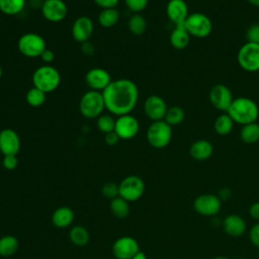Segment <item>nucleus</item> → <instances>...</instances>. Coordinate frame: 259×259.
<instances>
[{"instance_id":"412c9836","label":"nucleus","mask_w":259,"mask_h":259,"mask_svg":"<svg viewBox=\"0 0 259 259\" xmlns=\"http://www.w3.org/2000/svg\"><path fill=\"white\" fill-rule=\"evenodd\" d=\"M213 153V146L207 140H197L190 146L189 154L190 156L197 161H204L210 158Z\"/></svg>"},{"instance_id":"c756f323","label":"nucleus","mask_w":259,"mask_h":259,"mask_svg":"<svg viewBox=\"0 0 259 259\" xmlns=\"http://www.w3.org/2000/svg\"><path fill=\"white\" fill-rule=\"evenodd\" d=\"M110 210L117 219H125L130 213L128 201L120 196H117L110 201Z\"/></svg>"},{"instance_id":"473e14b6","label":"nucleus","mask_w":259,"mask_h":259,"mask_svg":"<svg viewBox=\"0 0 259 259\" xmlns=\"http://www.w3.org/2000/svg\"><path fill=\"white\" fill-rule=\"evenodd\" d=\"M46 99L47 94L33 86L30 89H28L25 94V101L31 107L41 106L46 102Z\"/></svg>"},{"instance_id":"dca6fc26","label":"nucleus","mask_w":259,"mask_h":259,"mask_svg":"<svg viewBox=\"0 0 259 259\" xmlns=\"http://www.w3.org/2000/svg\"><path fill=\"white\" fill-rule=\"evenodd\" d=\"M167 109L166 101L159 95H150L144 102L145 114L152 121L164 119Z\"/></svg>"},{"instance_id":"4be33fe9","label":"nucleus","mask_w":259,"mask_h":259,"mask_svg":"<svg viewBox=\"0 0 259 259\" xmlns=\"http://www.w3.org/2000/svg\"><path fill=\"white\" fill-rule=\"evenodd\" d=\"M74 211L68 206L58 207L52 214V223L59 229H66L70 227L74 221Z\"/></svg>"},{"instance_id":"c85d7f7f","label":"nucleus","mask_w":259,"mask_h":259,"mask_svg":"<svg viewBox=\"0 0 259 259\" xmlns=\"http://www.w3.org/2000/svg\"><path fill=\"white\" fill-rule=\"evenodd\" d=\"M240 138L245 144H254L259 141V123L251 122L242 126Z\"/></svg>"},{"instance_id":"a878e982","label":"nucleus","mask_w":259,"mask_h":259,"mask_svg":"<svg viewBox=\"0 0 259 259\" xmlns=\"http://www.w3.org/2000/svg\"><path fill=\"white\" fill-rule=\"evenodd\" d=\"M98 23L104 28H110L114 26L119 20V12L116 8L102 9L97 17Z\"/></svg>"},{"instance_id":"4c0bfd02","label":"nucleus","mask_w":259,"mask_h":259,"mask_svg":"<svg viewBox=\"0 0 259 259\" xmlns=\"http://www.w3.org/2000/svg\"><path fill=\"white\" fill-rule=\"evenodd\" d=\"M2 165L6 170H14L18 166L17 155H7L3 156Z\"/></svg>"},{"instance_id":"2f4dec72","label":"nucleus","mask_w":259,"mask_h":259,"mask_svg":"<svg viewBox=\"0 0 259 259\" xmlns=\"http://www.w3.org/2000/svg\"><path fill=\"white\" fill-rule=\"evenodd\" d=\"M184 118H185L184 109L180 106L174 105V106L168 107L164 120L171 126H174V125L180 124L184 120Z\"/></svg>"},{"instance_id":"1a4fd4ad","label":"nucleus","mask_w":259,"mask_h":259,"mask_svg":"<svg viewBox=\"0 0 259 259\" xmlns=\"http://www.w3.org/2000/svg\"><path fill=\"white\" fill-rule=\"evenodd\" d=\"M119 196L126 201H136L140 199L145 191V183L143 179L137 175L124 177L118 184Z\"/></svg>"},{"instance_id":"aec40b11","label":"nucleus","mask_w":259,"mask_h":259,"mask_svg":"<svg viewBox=\"0 0 259 259\" xmlns=\"http://www.w3.org/2000/svg\"><path fill=\"white\" fill-rule=\"evenodd\" d=\"M223 228L229 236L240 237L246 231V223L238 214H229L223 221Z\"/></svg>"},{"instance_id":"e433bc0d","label":"nucleus","mask_w":259,"mask_h":259,"mask_svg":"<svg viewBox=\"0 0 259 259\" xmlns=\"http://www.w3.org/2000/svg\"><path fill=\"white\" fill-rule=\"evenodd\" d=\"M246 38L249 42L259 44V23L251 24L246 31Z\"/></svg>"},{"instance_id":"f704fd0d","label":"nucleus","mask_w":259,"mask_h":259,"mask_svg":"<svg viewBox=\"0 0 259 259\" xmlns=\"http://www.w3.org/2000/svg\"><path fill=\"white\" fill-rule=\"evenodd\" d=\"M101 193L103 194L104 197H106L110 200L119 196L118 184H116L114 182H106L101 188Z\"/></svg>"},{"instance_id":"09e8293b","label":"nucleus","mask_w":259,"mask_h":259,"mask_svg":"<svg viewBox=\"0 0 259 259\" xmlns=\"http://www.w3.org/2000/svg\"><path fill=\"white\" fill-rule=\"evenodd\" d=\"M2 75H3V70H2V66H1V64H0V80H1V78H2Z\"/></svg>"},{"instance_id":"0eeeda50","label":"nucleus","mask_w":259,"mask_h":259,"mask_svg":"<svg viewBox=\"0 0 259 259\" xmlns=\"http://www.w3.org/2000/svg\"><path fill=\"white\" fill-rule=\"evenodd\" d=\"M184 27L190 34L196 38H204L211 33L212 22L210 18L202 12L190 13L183 22Z\"/></svg>"},{"instance_id":"cd10ccee","label":"nucleus","mask_w":259,"mask_h":259,"mask_svg":"<svg viewBox=\"0 0 259 259\" xmlns=\"http://www.w3.org/2000/svg\"><path fill=\"white\" fill-rule=\"evenodd\" d=\"M26 0H0V12L13 16L19 14L25 7Z\"/></svg>"},{"instance_id":"8fccbe9b","label":"nucleus","mask_w":259,"mask_h":259,"mask_svg":"<svg viewBox=\"0 0 259 259\" xmlns=\"http://www.w3.org/2000/svg\"><path fill=\"white\" fill-rule=\"evenodd\" d=\"M239 259H245V258H239Z\"/></svg>"},{"instance_id":"393cba45","label":"nucleus","mask_w":259,"mask_h":259,"mask_svg":"<svg viewBox=\"0 0 259 259\" xmlns=\"http://www.w3.org/2000/svg\"><path fill=\"white\" fill-rule=\"evenodd\" d=\"M234 123L235 121L228 114V112H223L215 118L213 122V128L218 135L227 136L233 131Z\"/></svg>"},{"instance_id":"9d476101","label":"nucleus","mask_w":259,"mask_h":259,"mask_svg":"<svg viewBox=\"0 0 259 259\" xmlns=\"http://www.w3.org/2000/svg\"><path fill=\"white\" fill-rule=\"evenodd\" d=\"M209 101L211 105L222 112H227L234 98L231 90L225 84H215L209 90Z\"/></svg>"},{"instance_id":"2eb2a0df","label":"nucleus","mask_w":259,"mask_h":259,"mask_svg":"<svg viewBox=\"0 0 259 259\" xmlns=\"http://www.w3.org/2000/svg\"><path fill=\"white\" fill-rule=\"evenodd\" d=\"M221 199L213 194H201L194 199L193 207L201 215L211 217L217 214L221 209Z\"/></svg>"},{"instance_id":"72a5a7b5","label":"nucleus","mask_w":259,"mask_h":259,"mask_svg":"<svg viewBox=\"0 0 259 259\" xmlns=\"http://www.w3.org/2000/svg\"><path fill=\"white\" fill-rule=\"evenodd\" d=\"M96 126L98 131L103 133L104 135L113 132L115 126V118H113L111 114H101L97 117Z\"/></svg>"},{"instance_id":"9b49d317","label":"nucleus","mask_w":259,"mask_h":259,"mask_svg":"<svg viewBox=\"0 0 259 259\" xmlns=\"http://www.w3.org/2000/svg\"><path fill=\"white\" fill-rule=\"evenodd\" d=\"M140 131L139 120L130 114H124L117 116L115 118L114 132L119 137L120 140H131L134 139Z\"/></svg>"},{"instance_id":"c9c22d12","label":"nucleus","mask_w":259,"mask_h":259,"mask_svg":"<svg viewBox=\"0 0 259 259\" xmlns=\"http://www.w3.org/2000/svg\"><path fill=\"white\" fill-rule=\"evenodd\" d=\"M124 3L128 10L134 13H140L146 9L149 0H124Z\"/></svg>"},{"instance_id":"20e7f679","label":"nucleus","mask_w":259,"mask_h":259,"mask_svg":"<svg viewBox=\"0 0 259 259\" xmlns=\"http://www.w3.org/2000/svg\"><path fill=\"white\" fill-rule=\"evenodd\" d=\"M105 109L102 92L89 90L85 92L79 101L80 113L89 119L97 118Z\"/></svg>"},{"instance_id":"49530a36","label":"nucleus","mask_w":259,"mask_h":259,"mask_svg":"<svg viewBox=\"0 0 259 259\" xmlns=\"http://www.w3.org/2000/svg\"><path fill=\"white\" fill-rule=\"evenodd\" d=\"M251 5L255 7H259V0H247Z\"/></svg>"},{"instance_id":"4468645a","label":"nucleus","mask_w":259,"mask_h":259,"mask_svg":"<svg viewBox=\"0 0 259 259\" xmlns=\"http://www.w3.org/2000/svg\"><path fill=\"white\" fill-rule=\"evenodd\" d=\"M112 81L109 72L103 68L89 69L85 74V83L90 90L102 92Z\"/></svg>"},{"instance_id":"79ce46f5","label":"nucleus","mask_w":259,"mask_h":259,"mask_svg":"<svg viewBox=\"0 0 259 259\" xmlns=\"http://www.w3.org/2000/svg\"><path fill=\"white\" fill-rule=\"evenodd\" d=\"M40 59H41V61L46 64V65H51V63L54 61V59H55V54H54V52L52 51V50H50V49H46L45 51H44V53L41 54V56L39 57Z\"/></svg>"},{"instance_id":"39448f33","label":"nucleus","mask_w":259,"mask_h":259,"mask_svg":"<svg viewBox=\"0 0 259 259\" xmlns=\"http://www.w3.org/2000/svg\"><path fill=\"white\" fill-rule=\"evenodd\" d=\"M146 138L150 146L155 149L167 147L172 140V126L164 119L152 121L148 126Z\"/></svg>"},{"instance_id":"f8f14e48","label":"nucleus","mask_w":259,"mask_h":259,"mask_svg":"<svg viewBox=\"0 0 259 259\" xmlns=\"http://www.w3.org/2000/svg\"><path fill=\"white\" fill-rule=\"evenodd\" d=\"M40 11L45 19L50 22H61L68 14V6L64 0L42 1Z\"/></svg>"},{"instance_id":"f3484780","label":"nucleus","mask_w":259,"mask_h":259,"mask_svg":"<svg viewBox=\"0 0 259 259\" xmlns=\"http://www.w3.org/2000/svg\"><path fill=\"white\" fill-rule=\"evenodd\" d=\"M93 30H94V24L92 19L86 15H82L77 17L74 20L72 24L71 32H72L73 38L77 42L84 44L91 38L93 34Z\"/></svg>"},{"instance_id":"a211bd4d","label":"nucleus","mask_w":259,"mask_h":259,"mask_svg":"<svg viewBox=\"0 0 259 259\" xmlns=\"http://www.w3.org/2000/svg\"><path fill=\"white\" fill-rule=\"evenodd\" d=\"M20 147V138L14 130L6 127L0 131V152L3 156L17 155Z\"/></svg>"},{"instance_id":"423d86ee","label":"nucleus","mask_w":259,"mask_h":259,"mask_svg":"<svg viewBox=\"0 0 259 259\" xmlns=\"http://www.w3.org/2000/svg\"><path fill=\"white\" fill-rule=\"evenodd\" d=\"M17 49L18 52L26 58H39L47 49V42L40 34L26 32L18 38Z\"/></svg>"},{"instance_id":"a19ab883","label":"nucleus","mask_w":259,"mask_h":259,"mask_svg":"<svg viewBox=\"0 0 259 259\" xmlns=\"http://www.w3.org/2000/svg\"><path fill=\"white\" fill-rule=\"evenodd\" d=\"M119 140H120L119 137L116 135V133L114 131L110 132L108 134H105V136H104V142L108 146H115L119 142Z\"/></svg>"},{"instance_id":"6ab92c4d","label":"nucleus","mask_w":259,"mask_h":259,"mask_svg":"<svg viewBox=\"0 0 259 259\" xmlns=\"http://www.w3.org/2000/svg\"><path fill=\"white\" fill-rule=\"evenodd\" d=\"M166 14L168 19L177 24H183L189 15L188 6L185 0H169L166 5Z\"/></svg>"},{"instance_id":"bb28decb","label":"nucleus","mask_w":259,"mask_h":259,"mask_svg":"<svg viewBox=\"0 0 259 259\" xmlns=\"http://www.w3.org/2000/svg\"><path fill=\"white\" fill-rule=\"evenodd\" d=\"M69 238L71 242L78 247H83L88 244L90 236L87 229L83 226H74L69 232Z\"/></svg>"},{"instance_id":"37998d69","label":"nucleus","mask_w":259,"mask_h":259,"mask_svg":"<svg viewBox=\"0 0 259 259\" xmlns=\"http://www.w3.org/2000/svg\"><path fill=\"white\" fill-rule=\"evenodd\" d=\"M249 213L250 215L256 220V221H259V201L253 203L250 208H249Z\"/></svg>"},{"instance_id":"5701e85b","label":"nucleus","mask_w":259,"mask_h":259,"mask_svg":"<svg viewBox=\"0 0 259 259\" xmlns=\"http://www.w3.org/2000/svg\"><path fill=\"white\" fill-rule=\"evenodd\" d=\"M170 45L176 50L185 49L190 40V34L186 30L183 24H177L172 29L169 36Z\"/></svg>"},{"instance_id":"58836bf2","label":"nucleus","mask_w":259,"mask_h":259,"mask_svg":"<svg viewBox=\"0 0 259 259\" xmlns=\"http://www.w3.org/2000/svg\"><path fill=\"white\" fill-rule=\"evenodd\" d=\"M249 237L251 240V243L255 246L259 248V223L255 224L249 233Z\"/></svg>"},{"instance_id":"ea45409f","label":"nucleus","mask_w":259,"mask_h":259,"mask_svg":"<svg viewBox=\"0 0 259 259\" xmlns=\"http://www.w3.org/2000/svg\"><path fill=\"white\" fill-rule=\"evenodd\" d=\"M95 2V4L102 8V9H106V8H116L119 0H93Z\"/></svg>"},{"instance_id":"de8ad7c7","label":"nucleus","mask_w":259,"mask_h":259,"mask_svg":"<svg viewBox=\"0 0 259 259\" xmlns=\"http://www.w3.org/2000/svg\"><path fill=\"white\" fill-rule=\"evenodd\" d=\"M212 259H229L228 257H224V256H218V257H214Z\"/></svg>"},{"instance_id":"f03ea898","label":"nucleus","mask_w":259,"mask_h":259,"mask_svg":"<svg viewBox=\"0 0 259 259\" xmlns=\"http://www.w3.org/2000/svg\"><path fill=\"white\" fill-rule=\"evenodd\" d=\"M227 112L235 123L242 125L255 122L259 117V107L257 103L253 99L243 96L234 98Z\"/></svg>"},{"instance_id":"f257e3e1","label":"nucleus","mask_w":259,"mask_h":259,"mask_svg":"<svg viewBox=\"0 0 259 259\" xmlns=\"http://www.w3.org/2000/svg\"><path fill=\"white\" fill-rule=\"evenodd\" d=\"M105 109L111 114L120 116L130 114L138 104L139 88L131 79L112 80L102 91Z\"/></svg>"},{"instance_id":"ddd939ff","label":"nucleus","mask_w":259,"mask_h":259,"mask_svg":"<svg viewBox=\"0 0 259 259\" xmlns=\"http://www.w3.org/2000/svg\"><path fill=\"white\" fill-rule=\"evenodd\" d=\"M139 251L138 241L130 236L118 238L112 245V254L116 259H132Z\"/></svg>"},{"instance_id":"3c124183","label":"nucleus","mask_w":259,"mask_h":259,"mask_svg":"<svg viewBox=\"0 0 259 259\" xmlns=\"http://www.w3.org/2000/svg\"><path fill=\"white\" fill-rule=\"evenodd\" d=\"M40 1H46V0H40Z\"/></svg>"},{"instance_id":"b1692460","label":"nucleus","mask_w":259,"mask_h":259,"mask_svg":"<svg viewBox=\"0 0 259 259\" xmlns=\"http://www.w3.org/2000/svg\"><path fill=\"white\" fill-rule=\"evenodd\" d=\"M19 248V241L12 235H6L0 238V256L10 257L14 255Z\"/></svg>"},{"instance_id":"a18cd8bd","label":"nucleus","mask_w":259,"mask_h":259,"mask_svg":"<svg viewBox=\"0 0 259 259\" xmlns=\"http://www.w3.org/2000/svg\"><path fill=\"white\" fill-rule=\"evenodd\" d=\"M132 259H148V258H147V256H146V254L144 252L139 251Z\"/></svg>"},{"instance_id":"7ed1b4c3","label":"nucleus","mask_w":259,"mask_h":259,"mask_svg":"<svg viewBox=\"0 0 259 259\" xmlns=\"http://www.w3.org/2000/svg\"><path fill=\"white\" fill-rule=\"evenodd\" d=\"M32 86L44 91L46 94L58 89L61 84V74L52 65H41L36 68L31 76Z\"/></svg>"},{"instance_id":"c03bdc74","label":"nucleus","mask_w":259,"mask_h":259,"mask_svg":"<svg viewBox=\"0 0 259 259\" xmlns=\"http://www.w3.org/2000/svg\"><path fill=\"white\" fill-rule=\"evenodd\" d=\"M82 52L85 54V55H92L93 52H94V48L91 46V44H89L88 41L82 44Z\"/></svg>"},{"instance_id":"7c9ffc66","label":"nucleus","mask_w":259,"mask_h":259,"mask_svg":"<svg viewBox=\"0 0 259 259\" xmlns=\"http://www.w3.org/2000/svg\"><path fill=\"white\" fill-rule=\"evenodd\" d=\"M128 30L135 35L143 34L147 29L146 18L140 13H134L127 22Z\"/></svg>"},{"instance_id":"6e6552de","label":"nucleus","mask_w":259,"mask_h":259,"mask_svg":"<svg viewBox=\"0 0 259 259\" xmlns=\"http://www.w3.org/2000/svg\"><path fill=\"white\" fill-rule=\"evenodd\" d=\"M239 66L247 72L255 73L259 71V44H244L237 55Z\"/></svg>"}]
</instances>
